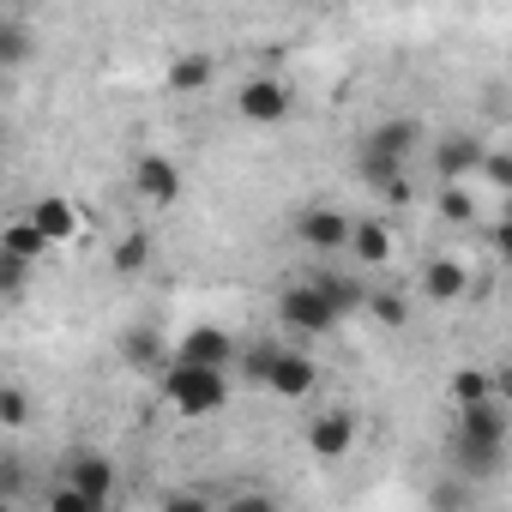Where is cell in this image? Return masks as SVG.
Returning <instances> with one entry per match:
<instances>
[{"label": "cell", "instance_id": "5bb4252c", "mask_svg": "<svg viewBox=\"0 0 512 512\" xmlns=\"http://www.w3.org/2000/svg\"><path fill=\"white\" fill-rule=\"evenodd\" d=\"M25 217H31V223H37V229L49 235V247H55V241H73V235H79V211H73V199H61V193L37 199V205H31Z\"/></svg>", "mask_w": 512, "mask_h": 512}, {"label": "cell", "instance_id": "9c48e42d", "mask_svg": "<svg viewBox=\"0 0 512 512\" xmlns=\"http://www.w3.org/2000/svg\"><path fill=\"white\" fill-rule=\"evenodd\" d=\"M470 290H476V284H470V266L452 260V253H440V260L422 266V296H428V302H464Z\"/></svg>", "mask_w": 512, "mask_h": 512}, {"label": "cell", "instance_id": "277c9868", "mask_svg": "<svg viewBox=\"0 0 512 512\" xmlns=\"http://www.w3.org/2000/svg\"><path fill=\"white\" fill-rule=\"evenodd\" d=\"M296 241L314 247V253H344L356 241V217H344L338 205H308L296 217Z\"/></svg>", "mask_w": 512, "mask_h": 512}, {"label": "cell", "instance_id": "484cf974", "mask_svg": "<svg viewBox=\"0 0 512 512\" xmlns=\"http://www.w3.org/2000/svg\"><path fill=\"white\" fill-rule=\"evenodd\" d=\"M482 181L500 193V199H512V151H500V145H488V157H482Z\"/></svg>", "mask_w": 512, "mask_h": 512}, {"label": "cell", "instance_id": "ac0fdd59", "mask_svg": "<svg viewBox=\"0 0 512 512\" xmlns=\"http://www.w3.org/2000/svg\"><path fill=\"white\" fill-rule=\"evenodd\" d=\"M278 356H284V344H272V338H260V344H241V386H272V368H278Z\"/></svg>", "mask_w": 512, "mask_h": 512}, {"label": "cell", "instance_id": "9a60e30c", "mask_svg": "<svg viewBox=\"0 0 512 512\" xmlns=\"http://www.w3.org/2000/svg\"><path fill=\"white\" fill-rule=\"evenodd\" d=\"M211 73H217V61H211V55H199V49H187V55H175V61H169L163 85H169L175 97H193V91H205V85H211Z\"/></svg>", "mask_w": 512, "mask_h": 512}, {"label": "cell", "instance_id": "603a6c76", "mask_svg": "<svg viewBox=\"0 0 512 512\" xmlns=\"http://www.w3.org/2000/svg\"><path fill=\"white\" fill-rule=\"evenodd\" d=\"M19 61H31V31L13 13H0V67H19Z\"/></svg>", "mask_w": 512, "mask_h": 512}, {"label": "cell", "instance_id": "d4e9b609", "mask_svg": "<svg viewBox=\"0 0 512 512\" xmlns=\"http://www.w3.org/2000/svg\"><path fill=\"white\" fill-rule=\"evenodd\" d=\"M121 356H127L133 368H157V362H163V338L145 332V326H133V332L121 338Z\"/></svg>", "mask_w": 512, "mask_h": 512}, {"label": "cell", "instance_id": "3957f363", "mask_svg": "<svg viewBox=\"0 0 512 512\" xmlns=\"http://www.w3.org/2000/svg\"><path fill=\"white\" fill-rule=\"evenodd\" d=\"M482 157H488V145L476 133H446V139H434V181L464 187L470 175H482Z\"/></svg>", "mask_w": 512, "mask_h": 512}, {"label": "cell", "instance_id": "d6986e66", "mask_svg": "<svg viewBox=\"0 0 512 512\" xmlns=\"http://www.w3.org/2000/svg\"><path fill=\"white\" fill-rule=\"evenodd\" d=\"M350 253H356L362 266H386V260H392V229H386L380 217H362V223H356V241H350Z\"/></svg>", "mask_w": 512, "mask_h": 512}, {"label": "cell", "instance_id": "d590c367", "mask_svg": "<svg viewBox=\"0 0 512 512\" xmlns=\"http://www.w3.org/2000/svg\"><path fill=\"white\" fill-rule=\"evenodd\" d=\"M500 223H512V199H506V205H500Z\"/></svg>", "mask_w": 512, "mask_h": 512}, {"label": "cell", "instance_id": "ffe728a7", "mask_svg": "<svg viewBox=\"0 0 512 512\" xmlns=\"http://www.w3.org/2000/svg\"><path fill=\"white\" fill-rule=\"evenodd\" d=\"M151 253H157V247H151V235H145V229H127V235L115 241V253H109V266H115L121 278H139V272L151 266Z\"/></svg>", "mask_w": 512, "mask_h": 512}, {"label": "cell", "instance_id": "30bf717a", "mask_svg": "<svg viewBox=\"0 0 512 512\" xmlns=\"http://www.w3.org/2000/svg\"><path fill=\"white\" fill-rule=\"evenodd\" d=\"M416 145H422V121H416V115H392V121H380V127L362 133V151H386V157H398V163H410Z\"/></svg>", "mask_w": 512, "mask_h": 512}, {"label": "cell", "instance_id": "f1b7e54d", "mask_svg": "<svg viewBox=\"0 0 512 512\" xmlns=\"http://www.w3.org/2000/svg\"><path fill=\"white\" fill-rule=\"evenodd\" d=\"M25 416H31V398H25L19 386H0V428L19 434V428H25Z\"/></svg>", "mask_w": 512, "mask_h": 512}, {"label": "cell", "instance_id": "52a82bcc", "mask_svg": "<svg viewBox=\"0 0 512 512\" xmlns=\"http://www.w3.org/2000/svg\"><path fill=\"white\" fill-rule=\"evenodd\" d=\"M506 434H512V410H506L500 398H488V404L458 410V434H452V440H470V446H500V452H506Z\"/></svg>", "mask_w": 512, "mask_h": 512}, {"label": "cell", "instance_id": "8fae6325", "mask_svg": "<svg viewBox=\"0 0 512 512\" xmlns=\"http://www.w3.org/2000/svg\"><path fill=\"white\" fill-rule=\"evenodd\" d=\"M133 187L151 199V205H175L181 199V169L169 163V157H157V151H145L139 163H133Z\"/></svg>", "mask_w": 512, "mask_h": 512}, {"label": "cell", "instance_id": "4fadbf2b", "mask_svg": "<svg viewBox=\"0 0 512 512\" xmlns=\"http://www.w3.org/2000/svg\"><path fill=\"white\" fill-rule=\"evenodd\" d=\"M350 446H356V416L350 410H326V416L308 422V452L314 458H344Z\"/></svg>", "mask_w": 512, "mask_h": 512}, {"label": "cell", "instance_id": "8992f818", "mask_svg": "<svg viewBox=\"0 0 512 512\" xmlns=\"http://www.w3.org/2000/svg\"><path fill=\"white\" fill-rule=\"evenodd\" d=\"M235 356H241V344H235L223 326H193V332L175 344V362H193V368H223V374H229Z\"/></svg>", "mask_w": 512, "mask_h": 512}, {"label": "cell", "instance_id": "ba28073f", "mask_svg": "<svg viewBox=\"0 0 512 512\" xmlns=\"http://www.w3.org/2000/svg\"><path fill=\"white\" fill-rule=\"evenodd\" d=\"M61 482H67V488H79L85 500L109 506V494H115V458H103V452H73V458H67V470H61Z\"/></svg>", "mask_w": 512, "mask_h": 512}, {"label": "cell", "instance_id": "1f68e13d", "mask_svg": "<svg viewBox=\"0 0 512 512\" xmlns=\"http://www.w3.org/2000/svg\"><path fill=\"white\" fill-rule=\"evenodd\" d=\"M223 512H284V506H278V500H272L266 488H241V494H235V500H229Z\"/></svg>", "mask_w": 512, "mask_h": 512}, {"label": "cell", "instance_id": "d6a6232c", "mask_svg": "<svg viewBox=\"0 0 512 512\" xmlns=\"http://www.w3.org/2000/svg\"><path fill=\"white\" fill-rule=\"evenodd\" d=\"M163 512H211V500L199 488H169L163 494Z\"/></svg>", "mask_w": 512, "mask_h": 512}, {"label": "cell", "instance_id": "e0dca14e", "mask_svg": "<svg viewBox=\"0 0 512 512\" xmlns=\"http://www.w3.org/2000/svg\"><path fill=\"white\" fill-rule=\"evenodd\" d=\"M314 290L332 302V314H338V320H344V314H356V308H368V296H374L362 278H344V272H320V278H314Z\"/></svg>", "mask_w": 512, "mask_h": 512}, {"label": "cell", "instance_id": "5b68a950", "mask_svg": "<svg viewBox=\"0 0 512 512\" xmlns=\"http://www.w3.org/2000/svg\"><path fill=\"white\" fill-rule=\"evenodd\" d=\"M278 320H284L290 332H308V338H320V332H332V326H338L332 302H326L314 284H290V290L278 296Z\"/></svg>", "mask_w": 512, "mask_h": 512}, {"label": "cell", "instance_id": "cb8c5ba5", "mask_svg": "<svg viewBox=\"0 0 512 512\" xmlns=\"http://www.w3.org/2000/svg\"><path fill=\"white\" fill-rule=\"evenodd\" d=\"M434 211H440L446 223H458V229L482 217V211H476V193H464V187H440V193H434Z\"/></svg>", "mask_w": 512, "mask_h": 512}, {"label": "cell", "instance_id": "7c38bea8", "mask_svg": "<svg viewBox=\"0 0 512 512\" xmlns=\"http://www.w3.org/2000/svg\"><path fill=\"white\" fill-rule=\"evenodd\" d=\"M314 386H320V368H314V356L284 344V356H278V368H272V386H266V392H272V398H308Z\"/></svg>", "mask_w": 512, "mask_h": 512}, {"label": "cell", "instance_id": "2e32d148", "mask_svg": "<svg viewBox=\"0 0 512 512\" xmlns=\"http://www.w3.org/2000/svg\"><path fill=\"white\" fill-rule=\"evenodd\" d=\"M0 253H7V260H25V266H37L43 253H49V235H43L31 217H13L7 229H0Z\"/></svg>", "mask_w": 512, "mask_h": 512}, {"label": "cell", "instance_id": "7a4b0ae2", "mask_svg": "<svg viewBox=\"0 0 512 512\" xmlns=\"http://www.w3.org/2000/svg\"><path fill=\"white\" fill-rule=\"evenodd\" d=\"M235 115L253 121V127H278V121H290V115H296V91H290V79H278V73L241 79V91H235Z\"/></svg>", "mask_w": 512, "mask_h": 512}, {"label": "cell", "instance_id": "7402d4cb", "mask_svg": "<svg viewBox=\"0 0 512 512\" xmlns=\"http://www.w3.org/2000/svg\"><path fill=\"white\" fill-rule=\"evenodd\" d=\"M488 398H494V374H482V368H458V374H452V404H458V410L488 404Z\"/></svg>", "mask_w": 512, "mask_h": 512}, {"label": "cell", "instance_id": "836d02e7", "mask_svg": "<svg viewBox=\"0 0 512 512\" xmlns=\"http://www.w3.org/2000/svg\"><path fill=\"white\" fill-rule=\"evenodd\" d=\"M482 235H488V247H494V260H500V266H512V223H488Z\"/></svg>", "mask_w": 512, "mask_h": 512}, {"label": "cell", "instance_id": "4316f807", "mask_svg": "<svg viewBox=\"0 0 512 512\" xmlns=\"http://www.w3.org/2000/svg\"><path fill=\"white\" fill-rule=\"evenodd\" d=\"M368 314H374L380 326H404V320H410V302H404L398 290H374V296H368Z\"/></svg>", "mask_w": 512, "mask_h": 512}, {"label": "cell", "instance_id": "6da1fadb", "mask_svg": "<svg viewBox=\"0 0 512 512\" xmlns=\"http://www.w3.org/2000/svg\"><path fill=\"white\" fill-rule=\"evenodd\" d=\"M229 374L223 368H193V362H169L163 368V398L181 410V416H217L229 404Z\"/></svg>", "mask_w": 512, "mask_h": 512}, {"label": "cell", "instance_id": "f546056e", "mask_svg": "<svg viewBox=\"0 0 512 512\" xmlns=\"http://www.w3.org/2000/svg\"><path fill=\"white\" fill-rule=\"evenodd\" d=\"M25 284H31V266L0 253V290H7V302H19V296H25Z\"/></svg>", "mask_w": 512, "mask_h": 512}, {"label": "cell", "instance_id": "4dcf8cb0", "mask_svg": "<svg viewBox=\"0 0 512 512\" xmlns=\"http://www.w3.org/2000/svg\"><path fill=\"white\" fill-rule=\"evenodd\" d=\"M43 512H103V506H97V500H85L79 488H67V482H61V488L49 494V506H43Z\"/></svg>", "mask_w": 512, "mask_h": 512}, {"label": "cell", "instance_id": "e575fe53", "mask_svg": "<svg viewBox=\"0 0 512 512\" xmlns=\"http://www.w3.org/2000/svg\"><path fill=\"white\" fill-rule=\"evenodd\" d=\"M494 398L512 410V368H500V374H494Z\"/></svg>", "mask_w": 512, "mask_h": 512}, {"label": "cell", "instance_id": "44dd1931", "mask_svg": "<svg viewBox=\"0 0 512 512\" xmlns=\"http://www.w3.org/2000/svg\"><path fill=\"white\" fill-rule=\"evenodd\" d=\"M452 458H458V470H464V482H482V476H494L500 470V446H470V440H452Z\"/></svg>", "mask_w": 512, "mask_h": 512}, {"label": "cell", "instance_id": "83f0119b", "mask_svg": "<svg viewBox=\"0 0 512 512\" xmlns=\"http://www.w3.org/2000/svg\"><path fill=\"white\" fill-rule=\"evenodd\" d=\"M428 512H470V482H434Z\"/></svg>", "mask_w": 512, "mask_h": 512}]
</instances>
